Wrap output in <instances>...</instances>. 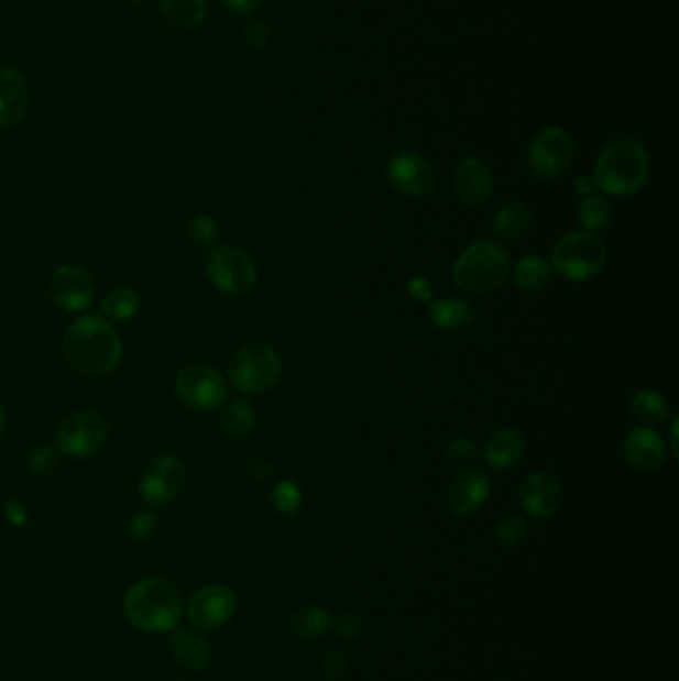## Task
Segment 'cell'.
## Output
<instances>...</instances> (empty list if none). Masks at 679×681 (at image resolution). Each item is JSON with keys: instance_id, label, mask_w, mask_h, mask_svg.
Segmentation results:
<instances>
[{"instance_id": "44dd1931", "label": "cell", "mask_w": 679, "mask_h": 681, "mask_svg": "<svg viewBox=\"0 0 679 681\" xmlns=\"http://www.w3.org/2000/svg\"><path fill=\"white\" fill-rule=\"evenodd\" d=\"M172 650L176 660L188 670H204L211 661V646L208 639L194 629H172Z\"/></svg>"}, {"instance_id": "9c48e42d", "label": "cell", "mask_w": 679, "mask_h": 681, "mask_svg": "<svg viewBox=\"0 0 679 681\" xmlns=\"http://www.w3.org/2000/svg\"><path fill=\"white\" fill-rule=\"evenodd\" d=\"M178 397L196 410L220 409L228 397L226 381L208 365H188L176 377Z\"/></svg>"}, {"instance_id": "52a82bcc", "label": "cell", "mask_w": 679, "mask_h": 681, "mask_svg": "<svg viewBox=\"0 0 679 681\" xmlns=\"http://www.w3.org/2000/svg\"><path fill=\"white\" fill-rule=\"evenodd\" d=\"M208 279L221 294L243 295L258 282V267L248 253L238 248H216L206 263Z\"/></svg>"}, {"instance_id": "d590c367", "label": "cell", "mask_w": 679, "mask_h": 681, "mask_svg": "<svg viewBox=\"0 0 679 681\" xmlns=\"http://www.w3.org/2000/svg\"><path fill=\"white\" fill-rule=\"evenodd\" d=\"M241 43L251 51H262L270 43V29L262 21H251L241 31Z\"/></svg>"}, {"instance_id": "f1b7e54d", "label": "cell", "mask_w": 679, "mask_h": 681, "mask_svg": "<svg viewBox=\"0 0 679 681\" xmlns=\"http://www.w3.org/2000/svg\"><path fill=\"white\" fill-rule=\"evenodd\" d=\"M102 314L114 321H128L132 317H136L140 311V297L134 289L128 287H118L105 295L102 299Z\"/></svg>"}, {"instance_id": "7bdbcfd3", "label": "cell", "mask_w": 679, "mask_h": 681, "mask_svg": "<svg viewBox=\"0 0 679 681\" xmlns=\"http://www.w3.org/2000/svg\"><path fill=\"white\" fill-rule=\"evenodd\" d=\"M574 189L576 194H580V196H592V191L596 189V184H594L592 176L590 178L582 176V178L576 179Z\"/></svg>"}, {"instance_id": "d4e9b609", "label": "cell", "mask_w": 679, "mask_h": 681, "mask_svg": "<svg viewBox=\"0 0 679 681\" xmlns=\"http://www.w3.org/2000/svg\"><path fill=\"white\" fill-rule=\"evenodd\" d=\"M533 223V213L530 210L521 204V201H511L504 208L499 210L494 218V233L501 240H516L524 235Z\"/></svg>"}, {"instance_id": "ba28073f", "label": "cell", "mask_w": 679, "mask_h": 681, "mask_svg": "<svg viewBox=\"0 0 679 681\" xmlns=\"http://www.w3.org/2000/svg\"><path fill=\"white\" fill-rule=\"evenodd\" d=\"M574 152V138L565 128H544L528 147V168L538 179L558 178L572 164Z\"/></svg>"}, {"instance_id": "7a4b0ae2", "label": "cell", "mask_w": 679, "mask_h": 681, "mask_svg": "<svg viewBox=\"0 0 679 681\" xmlns=\"http://www.w3.org/2000/svg\"><path fill=\"white\" fill-rule=\"evenodd\" d=\"M649 178L648 150L638 138L622 134L600 152L592 179L600 191L626 198L646 186Z\"/></svg>"}, {"instance_id": "83f0119b", "label": "cell", "mask_w": 679, "mask_h": 681, "mask_svg": "<svg viewBox=\"0 0 679 681\" xmlns=\"http://www.w3.org/2000/svg\"><path fill=\"white\" fill-rule=\"evenodd\" d=\"M221 429L230 439H245L255 429V410L245 400H233L221 415Z\"/></svg>"}, {"instance_id": "d6986e66", "label": "cell", "mask_w": 679, "mask_h": 681, "mask_svg": "<svg viewBox=\"0 0 679 681\" xmlns=\"http://www.w3.org/2000/svg\"><path fill=\"white\" fill-rule=\"evenodd\" d=\"M29 106V88L21 73L0 68V128H11L21 120Z\"/></svg>"}, {"instance_id": "4fadbf2b", "label": "cell", "mask_w": 679, "mask_h": 681, "mask_svg": "<svg viewBox=\"0 0 679 681\" xmlns=\"http://www.w3.org/2000/svg\"><path fill=\"white\" fill-rule=\"evenodd\" d=\"M387 179L393 188L408 198H427L435 189V172L425 157L403 150L388 160Z\"/></svg>"}, {"instance_id": "603a6c76", "label": "cell", "mask_w": 679, "mask_h": 681, "mask_svg": "<svg viewBox=\"0 0 679 681\" xmlns=\"http://www.w3.org/2000/svg\"><path fill=\"white\" fill-rule=\"evenodd\" d=\"M331 614L325 608L304 604L295 608L289 616V629L297 638L315 639L324 636L325 631L331 626Z\"/></svg>"}, {"instance_id": "d6a6232c", "label": "cell", "mask_w": 679, "mask_h": 681, "mask_svg": "<svg viewBox=\"0 0 679 681\" xmlns=\"http://www.w3.org/2000/svg\"><path fill=\"white\" fill-rule=\"evenodd\" d=\"M61 464V449L56 447H41L32 451L29 457V472L32 476H46L56 471Z\"/></svg>"}, {"instance_id": "836d02e7", "label": "cell", "mask_w": 679, "mask_h": 681, "mask_svg": "<svg viewBox=\"0 0 679 681\" xmlns=\"http://www.w3.org/2000/svg\"><path fill=\"white\" fill-rule=\"evenodd\" d=\"M526 536H528V525L521 516H508L496 528V538L504 546L521 545L526 540Z\"/></svg>"}, {"instance_id": "ffe728a7", "label": "cell", "mask_w": 679, "mask_h": 681, "mask_svg": "<svg viewBox=\"0 0 679 681\" xmlns=\"http://www.w3.org/2000/svg\"><path fill=\"white\" fill-rule=\"evenodd\" d=\"M524 440L514 429L496 430L484 447V459L496 471H511L523 461Z\"/></svg>"}, {"instance_id": "484cf974", "label": "cell", "mask_w": 679, "mask_h": 681, "mask_svg": "<svg viewBox=\"0 0 679 681\" xmlns=\"http://www.w3.org/2000/svg\"><path fill=\"white\" fill-rule=\"evenodd\" d=\"M550 277H552L550 263L538 255L523 257L514 267V284L524 292H540L550 284Z\"/></svg>"}, {"instance_id": "6da1fadb", "label": "cell", "mask_w": 679, "mask_h": 681, "mask_svg": "<svg viewBox=\"0 0 679 681\" xmlns=\"http://www.w3.org/2000/svg\"><path fill=\"white\" fill-rule=\"evenodd\" d=\"M64 355L84 375H108L122 361V341L114 327L98 315H84L64 336Z\"/></svg>"}, {"instance_id": "2e32d148", "label": "cell", "mask_w": 679, "mask_h": 681, "mask_svg": "<svg viewBox=\"0 0 679 681\" xmlns=\"http://www.w3.org/2000/svg\"><path fill=\"white\" fill-rule=\"evenodd\" d=\"M452 188L467 206H481L492 194V174L479 157H464L452 172Z\"/></svg>"}, {"instance_id": "bcb514c9", "label": "cell", "mask_w": 679, "mask_h": 681, "mask_svg": "<svg viewBox=\"0 0 679 681\" xmlns=\"http://www.w3.org/2000/svg\"><path fill=\"white\" fill-rule=\"evenodd\" d=\"M132 2H136V4H144L147 0H132Z\"/></svg>"}, {"instance_id": "277c9868", "label": "cell", "mask_w": 679, "mask_h": 681, "mask_svg": "<svg viewBox=\"0 0 679 681\" xmlns=\"http://www.w3.org/2000/svg\"><path fill=\"white\" fill-rule=\"evenodd\" d=\"M511 272L508 253L499 243L479 240L471 243L452 265V279L462 292L486 295L501 289Z\"/></svg>"}, {"instance_id": "60d3db41", "label": "cell", "mask_w": 679, "mask_h": 681, "mask_svg": "<svg viewBox=\"0 0 679 681\" xmlns=\"http://www.w3.org/2000/svg\"><path fill=\"white\" fill-rule=\"evenodd\" d=\"M223 4L240 17H251L262 9L263 0H223Z\"/></svg>"}, {"instance_id": "4316f807", "label": "cell", "mask_w": 679, "mask_h": 681, "mask_svg": "<svg viewBox=\"0 0 679 681\" xmlns=\"http://www.w3.org/2000/svg\"><path fill=\"white\" fill-rule=\"evenodd\" d=\"M578 221L590 233L607 230L614 221V208L602 196H585L578 206Z\"/></svg>"}, {"instance_id": "cb8c5ba5", "label": "cell", "mask_w": 679, "mask_h": 681, "mask_svg": "<svg viewBox=\"0 0 679 681\" xmlns=\"http://www.w3.org/2000/svg\"><path fill=\"white\" fill-rule=\"evenodd\" d=\"M430 321L439 329L452 331L467 327L474 319V309L464 299H440L430 305Z\"/></svg>"}, {"instance_id": "7402d4cb", "label": "cell", "mask_w": 679, "mask_h": 681, "mask_svg": "<svg viewBox=\"0 0 679 681\" xmlns=\"http://www.w3.org/2000/svg\"><path fill=\"white\" fill-rule=\"evenodd\" d=\"M160 11L179 31H194L206 19V0H160Z\"/></svg>"}, {"instance_id": "8fae6325", "label": "cell", "mask_w": 679, "mask_h": 681, "mask_svg": "<svg viewBox=\"0 0 679 681\" xmlns=\"http://www.w3.org/2000/svg\"><path fill=\"white\" fill-rule=\"evenodd\" d=\"M238 608V597L233 590L221 584L199 587L188 600V618L199 629L213 631L233 618Z\"/></svg>"}, {"instance_id": "8992f818", "label": "cell", "mask_w": 679, "mask_h": 681, "mask_svg": "<svg viewBox=\"0 0 679 681\" xmlns=\"http://www.w3.org/2000/svg\"><path fill=\"white\" fill-rule=\"evenodd\" d=\"M283 373L282 356L267 345L243 347L230 361L228 375L231 385L243 395H260L280 381Z\"/></svg>"}, {"instance_id": "b9f144b4", "label": "cell", "mask_w": 679, "mask_h": 681, "mask_svg": "<svg viewBox=\"0 0 679 681\" xmlns=\"http://www.w3.org/2000/svg\"><path fill=\"white\" fill-rule=\"evenodd\" d=\"M4 514L9 518V523L14 526H24L29 520V513L24 508V504L21 501H9L4 504Z\"/></svg>"}, {"instance_id": "ab89813d", "label": "cell", "mask_w": 679, "mask_h": 681, "mask_svg": "<svg viewBox=\"0 0 679 681\" xmlns=\"http://www.w3.org/2000/svg\"><path fill=\"white\" fill-rule=\"evenodd\" d=\"M408 295L418 304H429L435 295V287L427 277H413L407 285Z\"/></svg>"}, {"instance_id": "5bb4252c", "label": "cell", "mask_w": 679, "mask_h": 681, "mask_svg": "<svg viewBox=\"0 0 679 681\" xmlns=\"http://www.w3.org/2000/svg\"><path fill=\"white\" fill-rule=\"evenodd\" d=\"M51 297L66 311H83L95 301L96 287L90 273L78 265H63L51 277Z\"/></svg>"}, {"instance_id": "e575fe53", "label": "cell", "mask_w": 679, "mask_h": 681, "mask_svg": "<svg viewBox=\"0 0 679 681\" xmlns=\"http://www.w3.org/2000/svg\"><path fill=\"white\" fill-rule=\"evenodd\" d=\"M479 444L469 437H457V439L450 440L449 447H447V457L450 461L459 462V464H467V462L474 461L479 457Z\"/></svg>"}, {"instance_id": "7c38bea8", "label": "cell", "mask_w": 679, "mask_h": 681, "mask_svg": "<svg viewBox=\"0 0 679 681\" xmlns=\"http://www.w3.org/2000/svg\"><path fill=\"white\" fill-rule=\"evenodd\" d=\"M186 484V466L176 457H160L140 476V494L152 506L172 503Z\"/></svg>"}, {"instance_id": "e0dca14e", "label": "cell", "mask_w": 679, "mask_h": 681, "mask_svg": "<svg viewBox=\"0 0 679 681\" xmlns=\"http://www.w3.org/2000/svg\"><path fill=\"white\" fill-rule=\"evenodd\" d=\"M489 494H491V479L481 469H464L450 484V510L457 516H469L481 508Z\"/></svg>"}, {"instance_id": "3957f363", "label": "cell", "mask_w": 679, "mask_h": 681, "mask_svg": "<svg viewBox=\"0 0 679 681\" xmlns=\"http://www.w3.org/2000/svg\"><path fill=\"white\" fill-rule=\"evenodd\" d=\"M184 602L178 587L164 578H144L125 592V619L147 634L178 628Z\"/></svg>"}, {"instance_id": "4dcf8cb0", "label": "cell", "mask_w": 679, "mask_h": 681, "mask_svg": "<svg viewBox=\"0 0 679 681\" xmlns=\"http://www.w3.org/2000/svg\"><path fill=\"white\" fill-rule=\"evenodd\" d=\"M273 508L283 516H292L299 510L302 506V491L297 484L292 481H283L273 488L272 493Z\"/></svg>"}, {"instance_id": "f35d334b", "label": "cell", "mask_w": 679, "mask_h": 681, "mask_svg": "<svg viewBox=\"0 0 679 681\" xmlns=\"http://www.w3.org/2000/svg\"><path fill=\"white\" fill-rule=\"evenodd\" d=\"M349 670V656L343 650H331L325 653L324 671L325 678L329 681L339 680Z\"/></svg>"}, {"instance_id": "8d00e7d4", "label": "cell", "mask_w": 679, "mask_h": 681, "mask_svg": "<svg viewBox=\"0 0 679 681\" xmlns=\"http://www.w3.org/2000/svg\"><path fill=\"white\" fill-rule=\"evenodd\" d=\"M157 518L156 514L150 513V510H142V513L134 514L128 523V535L132 536L134 540H146L154 532L156 528Z\"/></svg>"}, {"instance_id": "30bf717a", "label": "cell", "mask_w": 679, "mask_h": 681, "mask_svg": "<svg viewBox=\"0 0 679 681\" xmlns=\"http://www.w3.org/2000/svg\"><path fill=\"white\" fill-rule=\"evenodd\" d=\"M108 437V420L98 413H76L63 420L56 432L58 449L74 459L90 457L102 449Z\"/></svg>"}, {"instance_id": "f546056e", "label": "cell", "mask_w": 679, "mask_h": 681, "mask_svg": "<svg viewBox=\"0 0 679 681\" xmlns=\"http://www.w3.org/2000/svg\"><path fill=\"white\" fill-rule=\"evenodd\" d=\"M632 410L646 425H659L669 417L668 398L656 391H639L632 400Z\"/></svg>"}, {"instance_id": "ac0fdd59", "label": "cell", "mask_w": 679, "mask_h": 681, "mask_svg": "<svg viewBox=\"0 0 679 681\" xmlns=\"http://www.w3.org/2000/svg\"><path fill=\"white\" fill-rule=\"evenodd\" d=\"M626 459L632 469L639 472H656L661 469V464L666 462V442L661 440L656 430L648 427H638V429L629 430L627 435Z\"/></svg>"}, {"instance_id": "ee69618b", "label": "cell", "mask_w": 679, "mask_h": 681, "mask_svg": "<svg viewBox=\"0 0 679 681\" xmlns=\"http://www.w3.org/2000/svg\"><path fill=\"white\" fill-rule=\"evenodd\" d=\"M669 437H671V452H673V457H678V419L673 420Z\"/></svg>"}, {"instance_id": "5b68a950", "label": "cell", "mask_w": 679, "mask_h": 681, "mask_svg": "<svg viewBox=\"0 0 679 681\" xmlns=\"http://www.w3.org/2000/svg\"><path fill=\"white\" fill-rule=\"evenodd\" d=\"M606 243L590 231L568 233L552 250V265L556 272L574 284H582L596 277L606 265Z\"/></svg>"}, {"instance_id": "1f68e13d", "label": "cell", "mask_w": 679, "mask_h": 681, "mask_svg": "<svg viewBox=\"0 0 679 681\" xmlns=\"http://www.w3.org/2000/svg\"><path fill=\"white\" fill-rule=\"evenodd\" d=\"M189 238L199 248L211 250V248H216L218 238H220L218 223L211 220L209 216H206V213H199L194 220L189 221Z\"/></svg>"}, {"instance_id": "74e56055", "label": "cell", "mask_w": 679, "mask_h": 681, "mask_svg": "<svg viewBox=\"0 0 679 681\" xmlns=\"http://www.w3.org/2000/svg\"><path fill=\"white\" fill-rule=\"evenodd\" d=\"M331 626H333L335 631H337L339 636L353 639L359 638V636L363 634L365 622H363V618H361L359 614L349 612V614H341V616H337V618L331 619Z\"/></svg>"}, {"instance_id": "f6af8a7d", "label": "cell", "mask_w": 679, "mask_h": 681, "mask_svg": "<svg viewBox=\"0 0 679 681\" xmlns=\"http://www.w3.org/2000/svg\"><path fill=\"white\" fill-rule=\"evenodd\" d=\"M2 430H4V409L0 405V437H2Z\"/></svg>"}, {"instance_id": "9a60e30c", "label": "cell", "mask_w": 679, "mask_h": 681, "mask_svg": "<svg viewBox=\"0 0 679 681\" xmlns=\"http://www.w3.org/2000/svg\"><path fill=\"white\" fill-rule=\"evenodd\" d=\"M518 498L524 510L536 518H548L562 503V486L552 472L538 471L528 474L521 484Z\"/></svg>"}]
</instances>
